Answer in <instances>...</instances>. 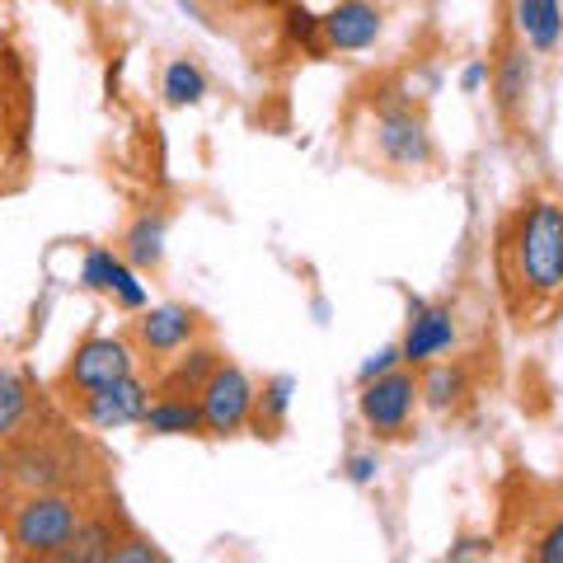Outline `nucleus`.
Segmentation results:
<instances>
[{
	"label": "nucleus",
	"mask_w": 563,
	"mask_h": 563,
	"mask_svg": "<svg viewBox=\"0 0 563 563\" xmlns=\"http://www.w3.org/2000/svg\"><path fill=\"white\" fill-rule=\"evenodd\" d=\"M503 268L507 287L526 291V306L550 301L563 287V207L554 198H531L517 211L503 235Z\"/></svg>",
	"instance_id": "f257e3e1"
},
{
	"label": "nucleus",
	"mask_w": 563,
	"mask_h": 563,
	"mask_svg": "<svg viewBox=\"0 0 563 563\" xmlns=\"http://www.w3.org/2000/svg\"><path fill=\"white\" fill-rule=\"evenodd\" d=\"M10 479L20 488H52V493H70L90 479V451L76 437H52L38 432L10 451Z\"/></svg>",
	"instance_id": "f03ea898"
},
{
	"label": "nucleus",
	"mask_w": 563,
	"mask_h": 563,
	"mask_svg": "<svg viewBox=\"0 0 563 563\" xmlns=\"http://www.w3.org/2000/svg\"><path fill=\"white\" fill-rule=\"evenodd\" d=\"M80 517H85L80 498L38 488L33 498H24L20 507H14V517H10V544L20 554H29V559H62L70 536H76Z\"/></svg>",
	"instance_id": "7ed1b4c3"
},
{
	"label": "nucleus",
	"mask_w": 563,
	"mask_h": 563,
	"mask_svg": "<svg viewBox=\"0 0 563 563\" xmlns=\"http://www.w3.org/2000/svg\"><path fill=\"white\" fill-rule=\"evenodd\" d=\"M198 409H202V432H211V437H235L240 428H250L254 380L244 376V366L217 362V372H211L198 390Z\"/></svg>",
	"instance_id": "20e7f679"
},
{
	"label": "nucleus",
	"mask_w": 563,
	"mask_h": 563,
	"mask_svg": "<svg viewBox=\"0 0 563 563\" xmlns=\"http://www.w3.org/2000/svg\"><path fill=\"white\" fill-rule=\"evenodd\" d=\"M413 409H418V376L413 366H395L376 380L362 385V399H357V413L362 422L372 428L376 437H404L413 422Z\"/></svg>",
	"instance_id": "39448f33"
},
{
	"label": "nucleus",
	"mask_w": 563,
	"mask_h": 563,
	"mask_svg": "<svg viewBox=\"0 0 563 563\" xmlns=\"http://www.w3.org/2000/svg\"><path fill=\"white\" fill-rule=\"evenodd\" d=\"M376 146L390 165L399 169H422L432 165V132H428V118H422L413 103H385L376 113Z\"/></svg>",
	"instance_id": "423d86ee"
},
{
	"label": "nucleus",
	"mask_w": 563,
	"mask_h": 563,
	"mask_svg": "<svg viewBox=\"0 0 563 563\" xmlns=\"http://www.w3.org/2000/svg\"><path fill=\"white\" fill-rule=\"evenodd\" d=\"M461 329H455V310L451 306H428V301H409V329H404V343H399V362L404 366H428L437 362L442 352L455 347Z\"/></svg>",
	"instance_id": "0eeeda50"
},
{
	"label": "nucleus",
	"mask_w": 563,
	"mask_h": 563,
	"mask_svg": "<svg viewBox=\"0 0 563 563\" xmlns=\"http://www.w3.org/2000/svg\"><path fill=\"white\" fill-rule=\"evenodd\" d=\"M122 376H132V347L113 339V333L85 339L66 362V385H76L80 395L99 390V385H109V380H122Z\"/></svg>",
	"instance_id": "6e6552de"
},
{
	"label": "nucleus",
	"mask_w": 563,
	"mask_h": 563,
	"mask_svg": "<svg viewBox=\"0 0 563 563\" xmlns=\"http://www.w3.org/2000/svg\"><path fill=\"white\" fill-rule=\"evenodd\" d=\"M385 33V14L372 0H339L329 14H320V43L333 52H366Z\"/></svg>",
	"instance_id": "1a4fd4ad"
},
{
	"label": "nucleus",
	"mask_w": 563,
	"mask_h": 563,
	"mask_svg": "<svg viewBox=\"0 0 563 563\" xmlns=\"http://www.w3.org/2000/svg\"><path fill=\"white\" fill-rule=\"evenodd\" d=\"M146 404H151L146 385H141L136 376H122V380L99 385V390H85L80 418L90 422V428H99V432H113V428H132Z\"/></svg>",
	"instance_id": "9d476101"
},
{
	"label": "nucleus",
	"mask_w": 563,
	"mask_h": 563,
	"mask_svg": "<svg viewBox=\"0 0 563 563\" xmlns=\"http://www.w3.org/2000/svg\"><path fill=\"white\" fill-rule=\"evenodd\" d=\"M192 333H198V314H192L188 306H151L146 314H141V324H136L141 347L155 352V357L188 347Z\"/></svg>",
	"instance_id": "9b49d317"
},
{
	"label": "nucleus",
	"mask_w": 563,
	"mask_h": 563,
	"mask_svg": "<svg viewBox=\"0 0 563 563\" xmlns=\"http://www.w3.org/2000/svg\"><path fill=\"white\" fill-rule=\"evenodd\" d=\"M531 85H536L531 52H526L521 43L503 47L498 66H493V99H498V113L503 118H521L526 113V99H531Z\"/></svg>",
	"instance_id": "f8f14e48"
},
{
	"label": "nucleus",
	"mask_w": 563,
	"mask_h": 563,
	"mask_svg": "<svg viewBox=\"0 0 563 563\" xmlns=\"http://www.w3.org/2000/svg\"><path fill=\"white\" fill-rule=\"evenodd\" d=\"M165 235H169V217L165 211H141V217H132L128 235H122V258L132 263V268H161L165 258Z\"/></svg>",
	"instance_id": "ddd939ff"
},
{
	"label": "nucleus",
	"mask_w": 563,
	"mask_h": 563,
	"mask_svg": "<svg viewBox=\"0 0 563 563\" xmlns=\"http://www.w3.org/2000/svg\"><path fill=\"white\" fill-rule=\"evenodd\" d=\"M141 428L151 437H198L202 432V409L198 399H179V395H161L155 404L141 409Z\"/></svg>",
	"instance_id": "4468645a"
},
{
	"label": "nucleus",
	"mask_w": 563,
	"mask_h": 563,
	"mask_svg": "<svg viewBox=\"0 0 563 563\" xmlns=\"http://www.w3.org/2000/svg\"><path fill=\"white\" fill-rule=\"evenodd\" d=\"M113 540H118V526L109 517H80L76 536L62 550V563H109Z\"/></svg>",
	"instance_id": "2eb2a0df"
},
{
	"label": "nucleus",
	"mask_w": 563,
	"mask_h": 563,
	"mask_svg": "<svg viewBox=\"0 0 563 563\" xmlns=\"http://www.w3.org/2000/svg\"><path fill=\"white\" fill-rule=\"evenodd\" d=\"M221 352L217 347H188V357H179V366L161 380V395H179V399H198L202 380L217 372Z\"/></svg>",
	"instance_id": "dca6fc26"
},
{
	"label": "nucleus",
	"mask_w": 563,
	"mask_h": 563,
	"mask_svg": "<svg viewBox=\"0 0 563 563\" xmlns=\"http://www.w3.org/2000/svg\"><path fill=\"white\" fill-rule=\"evenodd\" d=\"M291 395H296V380H291V376H273V380H263V390H254V413H250V422L258 428V437H273L282 422H287Z\"/></svg>",
	"instance_id": "f3484780"
},
{
	"label": "nucleus",
	"mask_w": 563,
	"mask_h": 563,
	"mask_svg": "<svg viewBox=\"0 0 563 563\" xmlns=\"http://www.w3.org/2000/svg\"><path fill=\"white\" fill-rule=\"evenodd\" d=\"M461 395H465V372H461V366L428 362V376L418 380V404H428L432 413H446V409L461 404Z\"/></svg>",
	"instance_id": "a211bd4d"
},
{
	"label": "nucleus",
	"mask_w": 563,
	"mask_h": 563,
	"mask_svg": "<svg viewBox=\"0 0 563 563\" xmlns=\"http://www.w3.org/2000/svg\"><path fill=\"white\" fill-rule=\"evenodd\" d=\"M207 99V70L198 62H169L165 66V103L169 109H192V103H202Z\"/></svg>",
	"instance_id": "6ab92c4d"
},
{
	"label": "nucleus",
	"mask_w": 563,
	"mask_h": 563,
	"mask_svg": "<svg viewBox=\"0 0 563 563\" xmlns=\"http://www.w3.org/2000/svg\"><path fill=\"white\" fill-rule=\"evenodd\" d=\"M122 268H128V258H122L118 250H109V244H90L85 258H80V287L85 291H113Z\"/></svg>",
	"instance_id": "aec40b11"
},
{
	"label": "nucleus",
	"mask_w": 563,
	"mask_h": 563,
	"mask_svg": "<svg viewBox=\"0 0 563 563\" xmlns=\"http://www.w3.org/2000/svg\"><path fill=\"white\" fill-rule=\"evenodd\" d=\"M29 418V385L0 366V442H10Z\"/></svg>",
	"instance_id": "412c9836"
},
{
	"label": "nucleus",
	"mask_w": 563,
	"mask_h": 563,
	"mask_svg": "<svg viewBox=\"0 0 563 563\" xmlns=\"http://www.w3.org/2000/svg\"><path fill=\"white\" fill-rule=\"evenodd\" d=\"M109 563H165V550L151 536H141V531H118L113 550H109Z\"/></svg>",
	"instance_id": "4be33fe9"
},
{
	"label": "nucleus",
	"mask_w": 563,
	"mask_h": 563,
	"mask_svg": "<svg viewBox=\"0 0 563 563\" xmlns=\"http://www.w3.org/2000/svg\"><path fill=\"white\" fill-rule=\"evenodd\" d=\"M559 33H563V10L559 0H540V14H536V29L526 33V43H531L540 57H550V52L559 47Z\"/></svg>",
	"instance_id": "5701e85b"
},
{
	"label": "nucleus",
	"mask_w": 563,
	"mask_h": 563,
	"mask_svg": "<svg viewBox=\"0 0 563 563\" xmlns=\"http://www.w3.org/2000/svg\"><path fill=\"white\" fill-rule=\"evenodd\" d=\"M109 296H113V301H118L122 310H146V301H151V296H146V282L136 277L132 263L118 273V282H113V291H109Z\"/></svg>",
	"instance_id": "b1692460"
},
{
	"label": "nucleus",
	"mask_w": 563,
	"mask_h": 563,
	"mask_svg": "<svg viewBox=\"0 0 563 563\" xmlns=\"http://www.w3.org/2000/svg\"><path fill=\"white\" fill-rule=\"evenodd\" d=\"M287 38L320 47V14H310L306 5H287Z\"/></svg>",
	"instance_id": "393cba45"
},
{
	"label": "nucleus",
	"mask_w": 563,
	"mask_h": 563,
	"mask_svg": "<svg viewBox=\"0 0 563 563\" xmlns=\"http://www.w3.org/2000/svg\"><path fill=\"white\" fill-rule=\"evenodd\" d=\"M343 474H347V484H357V488L376 484V474H380V455H376V451H357V455H347Z\"/></svg>",
	"instance_id": "a878e982"
},
{
	"label": "nucleus",
	"mask_w": 563,
	"mask_h": 563,
	"mask_svg": "<svg viewBox=\"0 0 563 563\" xmlns=\"http://www.w3.org/2000/svg\"><path fill=\"white\" fill-rule=\"evenodd\" d=\"M531 559H536V563H563V521H559V517L544 526V536L536 540Z\"/></svg>",
	"instance_id": "bb28decb"
},
{
	"label": "nucleus",
	"mask_w": 563,
	"mask_h": 563,
	"mask_svg": "<svg viewBox=\"0 0 563 563\" xmlns=\"http://www.w3.org/2000/svg\"><path fill=\"white\" fill-rule=\"evenodd\" d=\"M399 366V347H380L376 357H366L362 366H357V380L366 385V380H376V376H385V372H395Z\"/></svg>",
	"instance_id": "cd10ccee"
},
{
	"label": "nucleus",
	"mask_w": 563,
	"mask_h": 563,
	"mask_svg": "<svg viewBox=\"0 0 563 563\" xmlns=\"http://www.w3.org/2000/svg\"><path fill=\"white\" fill-rule=\"evenodd\" d=\"M488 554H493V540L488 536H470V540H461V544H451V550H446L451 563H461V559H488Z\"/></svg>",
	"instance_id": "c85d7f7f"
},
{
	"label": "nucleus",
	"mask_w": 563,
	"mask_h": 563,
	"mask_svg": "<svg viewBox=\"0 0 563 563\" xmlns=\"http://www.w3.org/2000/svg\"><path fill=\"white\" fill-rule=\"evenodd\" d=\"M484 80H488V62H479V57L465 62V70H461V90H465V95H479V90H484Z\"/></svg>",
	"instance_id": "c756f323"
},
{
	"label": "nucleus",
	"mask_w": 563,
	"mask_h": 563,
	"mask_svg": "<svg viewBox=\"0 0 563 563\" xmlns=\"http://www.w3.org/2000/svg\"><path fill=\"white\" fill-rule=\"evenodd\" d=\"M536 14H540V0H517V29H521V38L536 29Z\"/></svg>",
	"instance_id": "7c9ffc66"
},
{
	"label": "nucleus",
	"mask_w": 563,
	"mask_h": 563,
	"mask_svg": "<svg viewBox=\"0 0 563 563\" xmlns=\"http://www.w3.org/2000/svg\"><path fill=\"white\" fill-rule=\"evenodd\" d=\"M5 484H10V455L0 451V488H5Z\"/></svg>",
	"instance_id": "2f4dec72"
}]
</instances>
